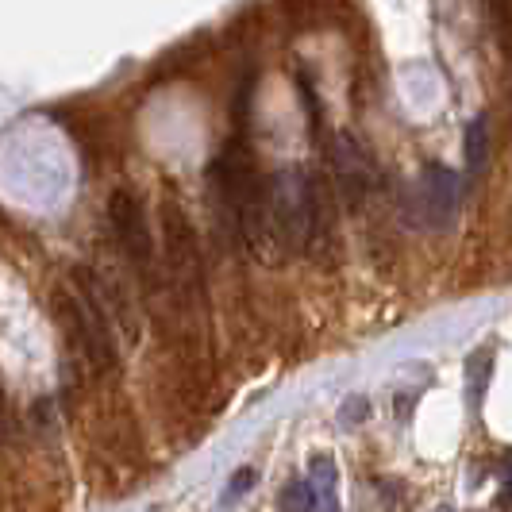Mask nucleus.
Returning a JSON list of instances; mask_svg holds the SVG:
<instances>
[{"instance_id":"2","label":"nucleus","mask_w":512,"mask_h":512,"mask_svg":"<svg viewBox=\"0 0 512 512\" xmlns=\"http://www.w3.org/2000/svg\"><path fill=\"white\" fill-rule=\"evenodd\" d=\"M108 220H112V231H116L124 255L131 258V266L147 270V262H151V224H147L143 201L131 189H116L112 201H108Z\"/></svg>"},{"instance_id":"9","label":"nucleus","mask_w":512,"mask_h":512,"mask_svg":"<svg viewBox=\"0 0 512 512\" xmlns=\"http://www.w3.org/2000/svg\"><path fill=\"white\" fill-rule=\"evenodd\" d=\"M316 509V497H312V486L305 482H293V486H285L282 493V512H308Z\"/></svg>"},{"instance_id":"7","label":"nucleus","mask_w":512,"mask_h":512,"mask_svg":"<svg viewBox=\"0 0 512 512\" xmlns=\"http://www.w3.org/2000/svg\"><path fill=\"white\" fill-rule=\"evenodd\" d=\"M462 162H466V174H470V178H478V174L486 170V162H489V120L486 116L470 120V128H466V135H462Z\"/></svg>"},{"instance_id":"11","label":"nucleus","mask_w":512,"mask_h":512,"mask_svg":"<svg viewBox=\"0 0 512 512\" xmlns=\"http://www.w3.org/2000/svg\"><path fill=\"white\" fill-rule=\"evenodd\" d=\"M255 470H251V466H243V470H235V482H231V497H235V493H243V489H251L255 486Z\"/></svg>"},{"instance_id":"1","label":"nucleus","mask_w":512,"mask_h":512,"mask_svg":"<svg viewBox=\"0 0 512 512\" xmlns=\"http://www.w3.org/2000/svg\"><path fill=\"white\" fill-rule=\"evenodd\" d=\"M74 282H77L74 293H62L58 297V312L66 316V328L74 332L81 351L97 362V366H112L116 362V347H112L108 320H104L101 297H97V278L77 266Z\"/></svg>"},{"instance_id":"4","label":"nucleus","mask_w":512,"mask_h":512,"mask_svg":"<svg viewBox=\"0 0 512 512\" xmlns=\"http://www.w3.org/2000/svg\"><path fill=\"white\" fill-rule=\"evenodd\" d=\"M162 231H166V247H170V262L181 278L189 274L193 285L201 282V258H197V239H193V228L185 220V212L178 205L162 208Z\"/></svg>"},{"instance_id":"6","label":"nucleus","mask_w":512,"mask_h":512,"mask_svg":"<svg viewBox=\"0 0 512 512\" xmlns=\"http://www.w3.org/2000/svg\"><path fill=\"white\" fill-rule=\"evenodd\" d=\"M308 486L316 497V512H339V466L332 455H316L308 462Z\"/></svg>"},{"instance_id":"12","label":"nucleus","mask_w":512,"mask_h":512,"mask_svg":"<svg viewBox=\"0 0 512 512\" xmlns=\"http://www.w3.org/2000/svg\"><path fill=\"white\" fill-rule=\"evenodd\" d=\"M436 512H455V509H451V505H439V509Z\"/></svg>"},{"instance_id":"5","label":"nucleus","mask_w":512,"mask_h":512,"mask_svg":"<svg viewBox=\"0 0 512 512\" xmlns=\"http://www.w3.org/2000/svg\"><path fill=\"white\" fill-rule=\"evenodd\" d=\"M335 178L351 205L370 193V158L351 135H339V143H335Z\"/></svg>"},{"instance_id":"8","label":"nucleus","mask_w":512,"mask_h":512,"mask_svg":"<svg viewBox=\"0 0 512 512\" xmlns=\"http://www.w3.org/2000/svg\"><path fill=\"white\" fill-rule=\"evenodd\" d=\"M486 8L497 43L505 47V54H512V0H486Z\"/></svg>"},{"instance_id":"3","label":"nucleus","mask_w":512,"mask_h":512,"mask_svg":"<svg viewBox=\"0 0 512 512\" xmlns=\"http://www.w3.org/2000/svg\"><path fill=\"white\" fill-rule=\"evenodd\" d=\"M416 205H420V216L428 224H447L459 208V178L443 166H428L420 174V185H416Z\"/></svg>"},{"instance_id":"10","label":"nucleus","mask_w":512,"mask_h":512,"mask_svg":"<svg viewBox=\"0 0 512 512\" xmlns=\"http://www.w3.org/2000/svg\"><path fill=\"white\" fill-rule=\"evenodd\" d=\"M497 505L505 512H512V455L505 459V478H501V493H497Z\"/></svg>"}]
</instances>
